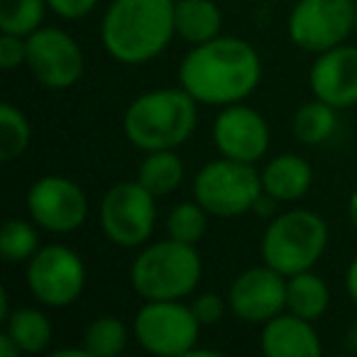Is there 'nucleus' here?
<instances>
[{"label": "nucleus", "instance_id": "1", "mask_svg": "<svg viewBox=\"0 0 357 357\" xmlns=\"http://www.w3.org/2000/svg\"><path fill=\"white\" fill-rule=\"evenodd\" d=\"M262 81V59L243 37H215L196 45L178 64V86L199 105L225 108L243 103Z\"/></svg>", "mask_w": 357, "mask_h": 357}, {"label": "nucleus", "instance_id": "2", "mask_svg": "<svg viewBox=\"0 0 357 357\" xmlns=\"http://www.w3.org/2000/svg\"><path fill=\"white\" fill-rule=\"evenodd\" d=\"M174 37V0H110L100 20L103 50L128 66L162 56Z\"/></svg>", "mask_w": 357, "mask_h": 357}, {"label": "nucleus", "instance_id": "3", "mask_svg": "<svg viewBox=\"0 0 357 357\" xmlns=\"http://www.w3.org/2000/svg\"><path fill=\"white\" fill-rule=\"evenodd\" d=\"M199 125V103L178 89H154L137 96L123 115V132L139 152L178 149Z\"/></svg>", "mask_w": 357, "mask_h": 357}, {"label": "nucleus", "instance_id": "4", "mask_svg": "<svg viewBox=\"0 0 357 357\" xmlns=\"http://www.w3.org/2000/svg\"><path fill=\"white\" fill-rule=\"evenodd\" d=\"M204 259L196 245L164 238L147 243L130 264V287L142 301H184L196 294Z\"/></svg>", "mask_w": 357, "mask_h": 357}, {"label": "nucleus", "instance_id": "5", "mask_svg": "<svg viewBox=\"0 0 357 357\" xmlns=\"http://www.w3.org/2000/svg\"><path fill=\"white\" fill-rule=\"evenodd\" d=\"M328 223L321 213L308 208H291L279 215H272L262 233L259 252L262 262L294 277L308 272L318 264L328 248Z\"/></svg>", "mask_w": 357, "mask_h": 357}, {"label": "nucleus", "instance_id": "6", "mask_svg": "<svg viewBox=\"0 0 357 357\" xmlns=\"http://www.w3.org/2000/svg\"><path fill=\"white\" fill-rule=\"evenodd\" d=\"M262 194V176L255 164L228 157L204 164L194 178V199L215 218H238L250 213Z\"/></svg>", "mask_w": 357, "mask_h": 357}, {"label": "nucleus", "instance_id": "7", "mask_svg": "<svg viewBox=\"0 0 357 357\" xmlns=\"http://www.w3.org/2000/svg\"><path fill=\"white\" fill-rule=\"evenodd\" d=\"M201 323L184 301H144L132 318V337L149 355L189 357L199 345Z\"/></svg>", "mask_w": 357, "mask_h": 357}, {"label": "nucleus", "instance_id": "8", "mask_svg": "<svg viewBox=\"0 0 357 357\" xmlns=\"http://www.w3.org/2000/svg\"><path fill=\"white\" fill-rule=\"evenodd\" d=\"M98 223L105 238L118 248H144L157 228V199L137 178L118 181L100 199Z\"/></svg>", "mask_w": 357, "mask_h": 357}, {"label": "nucleus", "instance_id": "9", "mask_svg": "<svg viewBox=\"0 0 357 357\" xmlns=\"http://www.w3.org/2000/svg\"><path fill=\"white\" fill-rule=\"evenodd\" d=\"M355 0H296L287 20L289 40L308 54L345 45L355 32Z\"/></svg>", "mask_w": 357, "mask_h": 357}, {"label": "nucleus", "instance_id": "10", "mask_svg": "<svg viewBox=\"0 0 357 357\" xmlns=\"http://www.w3.org/2000/svg\"><path fill=\"white\" fill-rule=\"evenodd\" d=\"M30 294L50 308H66L81 298L86 289V264L76 250L52 243L42 245L25 269Z\"/></svg>", "mask_w": 357, "mask_h": 357}, {"label": "nucleus", "instance_id": "11", "mask_svg": "<svg viewBox=\"0 0 357 357\" xmlns=\"http://www.w3.org/2000/svg\"><path fill=\"white\" fill-rule=\"evenodd\" d=\"M27 69L32 79L50 91H69L86 69L79 42L61 27L42 25L27 37Z\"/></svg>", "mask_w": 357, "mask_h": 357}, {"label": "nucleus", "instance_id": "12", "mask_svg": "<svg viewBox=\"0 0 357 357\" xmlns=\"http://www.w3.org/2000/svg\"><path fill=\"white\" fill-rule=\"evenodd\" d=\"M27 213L40 230L69 235L89 218V196L74 178L47 174L27 189Z\"/></svg>", "mask_w": 357, "mask_h": 357}, {"label": "nucleus", "instance_id": "13", "mask_svg": "<svg viewBox=\"0 0 357 357\" xmlns=\"http://www.w3.org/2000/svg\"><path fill=\"white\" fill-rule=\"evenodd\" d=\"M228 306L230 313L243 323L264 326L287 311V277L264 262L245 269L230 284Z\"/></svg>", "mask_w": 357, "mask_h": 357}, {"label": "nucleus", "instance_id": "14", "mask_svg": "<svg viewBox=\"0 0 357 357\" xmlns=\"http://www.w3.org/2000/svg\"><path fill=\"white\" fill-rule=\"evenodd\" d=\"M211 135H213V144L218 147L220 157L245 164H257L267 154L269 139H272L264 115L245 103L220 108Z\"/></svg>", "mask_w": 357, "mask_h": 357}, {"label": "nucleus", "instance_id": "15", "mask_svg": "<svg viewBox=\"0 0 357 357\" xmlns=\"http://www.w3.org/2000/svg\"><path fill=\"white\" fill-rule=\"evenodd\" d=\"M308 86L316 98L337 110L357 105V47L345 42L316 54L308 71Z\"/></svg>", "mask_w": 357, "mask_h": 357}, {"label": "nucleus", "instance_id": "16", "mask_svg": "<svg viewBox=\"0 0 357 357\" xmlns=\"http://www.w3.org/2000/svg\"><path fill=\"white\" fill-rule=\"evenodd\" d=\"M259 347L267 357H318L323 342L313 321L282 311L262 326Z\"/></svg>", "mask_w": 357, "mask_h": 357}, {"label": "nucleus", "instance_id": "17", "mask_svg": "<svg viewBox=\"0 0 357 357\" xmlns=\"http://www.w3.org/2000/svg\"><path fill=\"white\" fill-rule=\"evenodd\" d=\"M259 176H262V191L272 196L277 204H291L303 199L313 186V169L308 159L291 152L269 159Z\"/></svg>", "mask_w": 357, "mask_h": 357}, {"label": "nucleus", "instance_id": "18", "mask_svg": "<svg viewBox=\"0 0 357 357\" xmlns=\"http://www.w3.org/2000/svg\"><path fill=\"white\" fill-rule=\"evenodd\" d=\"M174 27L176 37L196 47L220 37L223 13L215 0H174Z\"/></svg>", "mask_w": 357, "mask_h": 357}, {"label": "nucleus", "instance_id": "19", "mask_svg": "<svg viewBox=\"0 0 357 357\" xmlns=\"http://www.w3.org/2000/svg\"><path fill=\"white\" fill-rule=\"evenodd\" d=\"M186 169L184 159L178 157L176 149H157V152H144L137 169V181L154 196L162 199L169 196L184 184Z\"/></svg>", "mask_w": 357, "mask_h": 357}, {"label": "nucleus", "instance_id": "20", "mask_svg": "<svg viewBox=\"0 0 357 357\" xmlns=\"http://www.w3.org/2000/svg\"><path fill=\"white\" fill-rule=\"evenodd\" d=\"M331 308V289L326 279L318 277L313 269L287 277V311L306 318V321H321Z\"/></svg>", "mask_w": 357, "mask_h": 357}, {"label": "nucleus", "instance_id": "21", "mask_svg": "<svg viewBox=\"0 0 357 357\" xmlns=\"http://www.w3.org/2000/svg\"><path fill=\"white\" fill-rule=\"evenodd\" d=\"M3 331L17 342L20 352L25 355H40L47 347L52 345V337H54V328L52 321L42 308H13L10 316L3 323Z\"/></svg>", "mask_w": 357, "mask_h": 357}, {"label": "nucleus", "instance_id": "22", "mask_svg": "<svg viewBox=\"0 0 357 357\" xmlns=\"http://www.w3.org/2000/svg\"><path fill=\"white\" fill-rule=\"evenodd\" d=\"M337 128V108L316 98L303 103L291 118V135L303 147H318L328 142Z\"/></svg>", "mask_w": 357, "mask_h": 357}, {"label": "nucleus", "instance_id": "23", "mask_svg": "<svg viewBox=\"0 0 357 357\" xmlns=\"http://www.w3.org/2000/svg\"><path fill=\"white\" fill-rule=\"evenodd\" d=\"M130 331L118 316H96L93 321L86 326L84 331V350L89 352V357H115L128 347Z\"/></svg>", "mask_w": 357, "mask_h": 357}, {"label": "nucleus", "instance_id": "24", "mask_svg": "<svg viewBox=\"0 0 357 357\" xmlns=\"http://www.w3.org/2000/svg\"><path fill=\"white\" fill-rule=\"evenodd\" d=\"M32 142V125L27 115L13 103L0 105V162H15Z\"/></svg>", "mask_w": 357, "mask_h": 357}, {"label": "nucleus", "instance_id": "25", "mask_svg": "<svg viewBox=\"0 0 357 357\" xmlns=\"http://www.w3.org/2000/svg\"><path fill=\"white\" fill-rule=\"evenodd\" d=\"M40 248L42 245L35 220H6V225L0 230V255L8 264H27Z\"/></svg>", "mask_w": 357, "mask_h": 357}, {"label": "nucleus", "instance_id": "26", "mask_svg": "<svg viewBox=\"0 0 357 357\" xmlns=\"http://www.w3.org/2000/svg\"><path fill=\"white\" fill-rule=\"evenodd\" d=\"M211 213L199 201H181L167 215V238H174L178 243L199 245L208 230Z\"/></svg>", "mask_w": 357, "mask_h": 357}, {"label": "nucleus", "instance_id": "27", "mask_svg": "<svg viewBox=\"0 0 357 357\" xmlns=\"http://www.w3.org/2000/svg\"><path fill=\"white\" fill-rule=\"evenodd\" d=\"M47 0H0V32L30 37L45 25Z\"/></svg>", "mask_w": 357, "mask_h": 357}, {"label": "nucleus", "instance_id": "28", "mask_svg": "<svg viewBox=\"0 0 357 357\" xmlns=\"http://www.w3.org/2000/svg\"><path fill=\"white\" fill-rule=\"evenodd\" d=\"M194 316L199 318L201 326H215V323L223 321L225 311H230L228 306V296H220L215 291H201L194 294L189 301Z\"/></svg>", "mask_w": 357, "mask_h": 357}, {"label": "nucleus", "instance_id": "29", "mask_svg": "<svg viewBox=\"0 0 357 357\" xmlns=\"http://www.w3.org/2000/svg\"><path fill=\"white\" fill-rule=\"evenodd\" d=\"M27 64V37L0 32V69L13 71Z\"/></svg>", "mask_w": 357, "mask_h": 357}, {"label": "nucleus", "instance_id": "30", "mask_svg": "<svg viewBox=\"0 0 357 357\" xmlns=\"http://www.w3.org/2000/svg\"><path fill=\"white\" fill-rule=\"evenodd\" d=\"M47 6L61 20H84L96 10L98 0H47Z\"/></svg>", "mask_w": 357, "mask_h": 357}, {"label": "nucleus", "instance_id": "31", "mask_svg": "<svg viewBox=\"0 0 357 357\" xmlns=\"http://www.w3.org/2000/svg\"><path fill=\"white\" fill-rule=\"evenodd\" d=\"M345 291L350 301L357 306V257H352V262L345 269Z\"/></svg>", "mask_w": 357, "mask_h": 357}, {"label": "nucleus", "instance_id": "32", "mask_svg": "<svg viewBox=\"0 0 357 357\" xmlns=\"http://www.w3.org/2000/svg\"><path fill=\"white\" fill-rule=\"evenodd\" d=\"M0 355H3V357H17V355H20V347H17V342L13 340L6 331L0 333Z\"/></svg>", "mask_w": 357, "mask_h": 357}, {"label": "nucleus", "instance_id": "33", "mask_svg": "<svg viewBox=\"0 0 357 357\" xmlns=\"http://www.w3.org/2000/svg\"><path fill=\"white\" fill-rule=\"evenodd\" d=\"M347 218H350V223L357 228V189L350 194V199H347Z\"/></svg>", "mask_w": 357, "mask_h": 357}, {"label": "nucleus", "instance_id": "34", "mask_svg": "<svg viewBox=\"0 0 357 357\" xmlns=\"http://www.w3.org/2000/svg\"><path fill=\"white\" fill-rule=\"evenodd\" d=\"M8 316H10V298H8V291L3 289L0 291V321L6 323Z\"/></svg>", "mask_w": 357, "mask_h": 357}, {"label": "nucleus", "instance_id": "35", "mask_svg": "<svg viewBox=\"0 0 357 357\" xmlns=\"http://www.w3.org/2000/svg\"><path fill=\"white\" fill-rule=\"evenodd\" d=\"M355 35H357V10H355Z\"/></svg>", "mask_w": 357, "mask_h": 357}]
</instances>
